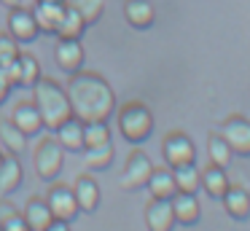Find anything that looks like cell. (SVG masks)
Segmentation results:
<instances>
[{"label":"cell","instance_id":"1","mask_svg":"<svg viewBox=\"0 0 250 231\" xmlns=\"http://www.w3.org/2000/svg\"><path fill=\"white\" fill-rule=\"evenodd\" d=\"M70 110L76 118L86 121H108L116 110L113 86L94 70H76L65 86Z\"/></svg>","mask_w":250,"mask_h":231},{"label":"cell","instance_id":"18","mask_svg":"<svg viewBox=\"0 0 250 231\" xmlns=\"http://www.w3.org/2000/svg\"><path fill=\"white\" fill-rule=\"evenodd\" d=\"M73 193H76V202L81 212H94L100 207V186L92 175H81L73 186Z\"/></svg>","mask_w":250,"mask_h":231},{"label":"cell","instance_id":"35","mask_svg":"<svg viewBox=\"0 0 250 231\" xmlns=\"http://www.w3.org/2000/svg\"><path fill=\"white\" fill-rule=\"evenodd\" d=\"M46 231H70V223H67V220H51L49 226H46Z\"/></svg>","mask_w":250,"mask_h":231},{"label":"cell","instance_id":"26","mask_svg":"<svg viewBox=\"0 0 250 231\" xmlns=\"http://www.w3.org/2000/svg\"><path fill=\"white\" fill-rule=\"evenodd\" d=\"M207 153H210V164H218V167H229L234 159V150L229 148V143L223 140L221 132L210 134V140H207Z\"/></svg>","mask_w":250,"mask_h":231},{"label":"cell","instance_id":"24","mask_svg":"<svg viewBox=\"0 0 250 231\" xmlns=\"http://www.w3.org/2000/svg\"><path fill=\"white\" fill-rule=\"evenodd\" d=\"M175 177V186L178 191L183 193H196L202 188V175H199V167L196 161H188V164H178V167H169Z\"/></svg>","mask_w":250,"mask_h":231},{"label":"cell","instance_id":"16","mask_svg":"<svg viewBox=\"0 0 250 231\" xmlns=\"http://www.w3.org/2000/svg\"><path fill=\"white\" fill-rule=\"evenodd\" d=\"M11 121L17 124V126L22 129L27 137H35V134L43 129V118H41V113H38V107H35V102H30V100L19 102V105L14 107Z\"/></svg>","mask_w":250,"mask_h":231},{"label":"cell","instance_id":"25","mask_svg":"<svg viewBox=\"0 0 250 231\" xmlns=\"http://www.w3.org/2000/svg\"><path fill=\"white\" fill-rule=\"evenodd\" d=\"M86 21L81 19V14H78L76 8H70V5H65V14H62L60 24H57V38H78L81 41V35L86 32Z\"/></svg>","mask_w":250,"mask_h":231},{"label":"cell","instance_id":"4","mask_svg":"<svg viewBox=\"0 0 250 231\" xmlns=\"http://www.w3.org/2000/svg\"><path fill=\"white\" fill-rule=\"evenodd\" d=\"M33 164L41 180H46V183L57 180L62 167H65V148L57 143V137H43L33 153Z\"/></svg>","mask_w":250,"mask_h":231},{"label":"cell","instance_id":"38","mask_svg":"<svg viewBox=\"0 0 250 231\" xmlns=\"http://www.w3.org/2000/svg\"><path fill=\"white\" fill-rule=\"evenodd\" d=\"M54 3H62V0H54Z\"/></svg>","mask_w":250,"mask_h":231},{"label":"cell","instance_id":"19","mask_svg":"<svg viewBox=\"0 0 250 231\" xmlns=\"http://www.w3.org/2000/svg\"><path fill=\"white\" fill-rule=\"evenodd\" d=\"M22 218L27 220L30 231H46V226L54 220V215H51V210H49L46 196H33V199H27V204H24Z\"/></svg>","mask_w":250,"mask_h":231},{"label":"cell","instance_id":"22","mask_svg":"<svg viewBox=\"0 0 250 231\" xmlns=\"http://www.w3.org/2000/svg\"><path fill=\"white\" fill-rule=\"evenodd\" d=\"M22 177H24V169H22V161L17 156L6 153L3 161H0V191L6 193H14L19 186H22Z\"/></svg>","mask_w":250,"mask_h":231},{"label":"cell","instance_id":"8","mask_svg":"<svg viewBox=\"0 0 250 231\" xmlns=\"http://www.w3.org/2000/svg\"><path fill=\"white\" fill-rule=\"evenodd\" d=\"M162 153L169 167L188 164V161H196V145L186 132H169L162 143Z\"/></svg>","mask_w":250,"mask_h":231},{"label":"cell","instance_id":"21","mask_svg":"<svg viewBox=\"0 0 250 231\" xmlns=\"http://www.w3.org/2000/svg\"><path fill=\"white\" fill-rule=\"evenodd\" d=\"M199 175H202V188H205V193L212 199H221L223 193H226V188L231 186V183H229V175H226V167L207 164L205 169H199Z\"/></svg>","mask_w":250,"mask_h":231},{"label":"cell","instance_id":"30","mask_svg":"<svg viewBox=\"0 0 250 231\" xmlns=\"http://www.w3.org/2000/svg\"><path fill=\"white\" fill-rule=\"evenodd\" d=\"M65 3L70 5V8H76L86 24L100 21V16H103V11H105V0H65Z\"/></svg>","mask_w":250,"mask_h":231},{"label":"cell","instance_id":"17","mask_svg":"<svg viewBox=\"0 0 250 231\" xmlns=\"http://www.w3.org/2000/svg\"><path fill=\"white\" fill-rule=\"evenodd\" d=\"M124 19L135 30H148L156 21V8L151 0H126L124 3Z\"/></svg>","mask_w":250,"mask_h":231},{"label":"cell","instance_id":"32","mask_svg":"<svg viewBox=\"0 0 250 231\" xmlns=\"http://www.w3.org/2000/svg\"><path fill=\"white\" fill-rule=\"evenodd\" d=\"M0 226H3V231H30V226H27V220L22 218V212H17L8 220H3Z\"/></svg>","mask_w":250,"mask_h":231},{"label":"cell","instance_id":"6","mask_svg":"<svg viewBox=\"0 0 250 231\" xmlns=\"http://www.w3.org/2000/svg\"><path fill=\"white\" fill-rule=\"evenodd\" d=\"M221 134L234 156H250V118H245L242 113H231L221 124Z\"/></svg>","mask_w":250,"mask_h":231},{"label":"cell","instance_id":"3","mask_svg":"<svg viewBox=\"0 0 250 231\" xmlns=\"http://www.w3.org/2000/svg\"><path fill=\"white\" fill-rule=\"evenodd\" d=\"M119 132L129 143H146L153 132V113L146 102H126L119 107Z\"/></svg>","mask_w":250,"mask_h":231},{"label":"cell","instance_id":"7","mask_svg":"<svg viewBox=\"0 0 250 231\" xmlns=\"http://www.w3.org/2000/svg\"><path fill=\"white\" fill-rule=\"evenodd\" d=\"M46 202H49V210L57 220H67L70 223L81 210H78V202H76V193H73L70 186L65 183H51L49 186V193H46Z\"/></svg>","mask_w":250,"mask_h":231},{"label":"cell","instance_id":"5","mask_svg":"<svg viewBox=\"0 0 250 231\" xmlns=\"http://www.w3.org/2000/svg\"><path fill=\"white\" fill-rule=\"evenodd\" d=\"M151 172H153L151 156H148L146 150L135 148L126 156L124 169H121V188H124V191H140V188H146Z\"/></svg>","mask_w":250,"mask_h":231},{"label":"cell","instance_id":"14","mask_svg":"<svg viewBox=\"0 0 250 231\" xmlns=\"http://www.w3.org/2000/svg\"><path fill=\"white\" fill-rule=\"evenodd\" d=\"M172 212H175V220H178L180 226H196L202 218V207H199V199H196V193H183L178 191L172 199Z\"/></svg>","mask_w":250,"mask_h":231},{"label":"cell","instance_id":"20","mask_svg":"<svg viewBox=\"0 0 250 231\" xmlns=\"http://www.w3.org/2000/svg\"><path fill=\"white\" fill-rule=\"evenodd\" d=\"M146 188L151 191L153 199H172L175 193H178V186H175V177H172V169H169V167H153Z\"/></svg>","mask_w":250,"mask_h":231},{"label":"cell","instance_id":"27","mask_svg":"<svg viewBox=\"0 0 250 231\" xmlns=\"http://www.w3.org/2000/svg\"><path fill=\"white\" fill-rule=\"evenodd\" d=\"M113 164V140L103 145H94V148H86V167L94 172L100 169H108Z\"/></svg>","mask_w":250,"mask_h":231},{"label":"cell","instance_id":"29","mask_svg":"<svg viewBox=\"0 0 250 231\" xmlns=\"http://www.w3.org/2000/svg\"><path fill=\"white\" fill-rule=\"evenodd\" d=\"M110 143V126L108 121H86L83 124V150L94 145Z\"/></svg>","mask_w":250,"mask_h":231},{"label":"cell","instance_id":"15","mask_svg":"<svg viewBox=\"0 0 250 231\" xmlns=\"http://www.w3.org/2000/svg\"><path fill=\"white\" fill-rule=\"evenodd\" d=\"M223 210L229 212V218L234 220H248L250 218V191L245 186H229L226 193L221 196Z\"/></svg>","mask_w":250,"mask_h":231},{"label":"cell","instance_id":"31","mask_svg":"<svg viewBox=\"0 0 250 231\" xmlns=\"http://www.w3.org/2000/svg\"><path fill=\"white\" fill-rule=\"evenodd\" d=\"M19 54H22V51H19V43L14 41L8 32H0V67L8 64V62H14Z\"/></svg>","mask_w":250,"mask_h":231},{"label":"cell","instance_id":"13","mask_svg":"<svg viewBox=\"0 0 250 231\" xmlns=\"http://www.w3.org/2000/svg\"><path fill=\"white\" fill-rule=\"evenodd\" d=\"M54 137H57V143H60L65 150H70V153H81L83 150V121L76 118V116L65 118V121L54 129Z\"/></svg>","mask_w":250,"mask_h":231},{"label":"cell","instance_id":"23","mask_svg":"<svg viewBox=\"0 0 250 231\" xmlns=\"http://www.w3.org/2000/svg\"><path fill=\"white\" fill-rule=\"evenodd\" d=\"M0 143H3L6 153L22 156L24 150H27V134H24L11 118H3V121H0Z\"/></svg>","mask_w":250,"mask_h":231},{"label":"cell","instance_id":"2","mask_svg":"<svg viewBox=\"0 0 250 231\" xmlns=\"http://www.w3.org/2000/svg\"><path fill=\"white\" fill-rule=\"evenodd\" d=\"M33 102L43 118V129H49V132H54L65 118L73 116L65 86L57 84L54 78H46V75H41L38 84L33 86Z\"/></svg>","mask_w":250,"mask_h":231},{"label":"cell","instance_id":"10","mask_svg":"<svg viewBox=\"0 0 250 231\" xmlns=\"http://www.w3.org/2000/svg\"><path fill=\"white\" fill-rule=\"evenodd\" d=\"M54 62L65 73H76L83 67V46L78 38H60L54 46Z\"/></svg>","mask_w":250,"mask_h":231},{"label":"cell","instance_id":"34","mask_svg":"<svg viewBox=\"0 0 250 231\" xmlns=\"http://www.w3.org/2000/svg\"><path fill=\"white\" fill-rule=\"evenodd\" d=\"M8 91H11V84H8L6 73H3V67H0V105H3V102H6Z\"/></svg>","mask_w":250,"mask_h":231},{"label":"cell","instance_id":"28","mask_svg":"<svg viewBox=\"0 0 250 231\" xmlns=\"http://www.w3.org/2000/svg\"><path fill=\"white\" fill-rule=\"evenodd\" d=\"M41 62L33 57V54H19V86H30L33 89L41 78Z\"/></svg>","mask_w":250,"mask_h":231},{"label":"cell","instance_id":"11","mask_svg":"<svg viewBox=\"0 0 250 231\" xmlns=\"http://www.w3.org/2000/svg\"><path fill=\"white\" fill-rule=\"evenodd\" d=\"M146 226H148V231H172L178 226L175 212H172V202L151 196V202L146 207Z\"/></svg>","mask_w":250,"mask_h":231},{"label":"cell","instance_id":"36","mask_svg":"<svg viewBox=\"0 0 250 231\" xmlns=\"http://www.w3.org/2000/svg\"><path fill=\"white\" fill-rule=\"evenodd\" d=\"M0 5H6V8H17V5H22V0H0Z\"/></svg>","mask_w":250,"mask_h":231},{"label":"cell","instance_id":"37","mask_svg":"<svg viewBox=\"0 0 250 231\" xmlns=\"http://www.w3.org/2000/svg\"><path fill=\"white\" fill-rule=\"evenodd\" d=\"M3 156H6V150H3V148H0V161H3Z\"/></svg>","mask_w":250,"mask_h":231},{"label":"cell","instance_id":"39","mask_svg":"<svg viewBox=\"0 0 250 231\" xmlns=\"http://www.w3.org/2000/svg\"><path fill=\"white\" fill-rule=\"evenodd\" d=\"M0 231H3V226H0Z\"/></svg>","mask_w":250,"mask_h":231},{"label":"cell","instance_id":"33","mask_svg":"<svg viewBox=\"0 0 250 231\" xmlns=\"http://www.w3.org/2000/svg\"><path fill=\"white\" fill-rule=\"evenodd\" d=\"M17 212H19V210H17V204H14V202H8V199H3V202H0V223H3V220H8V218H14Z\"/></svg>","mask_w":250,"mask_h":231},{"label":"cell","instance_id":"9","mask_svg":"<svg viewBox=\"0 0 250 231\" xmlns=\"http://www.w3.org/2000/svg\"><path fill=\"white\" fill-rule=\"evenodd\" d=\"M8 35L14 38L17 43H33L35 38L41 35L38 24H35V16L30 8H8Z\"/></svg>","mask_w":250,"mask_h":231},{"label":"cell","instance_id":"12","mask_svg":"<svg viewBox=\"0 0 250 231\" xmlns=\"http://www.w3.org/2000/svg\"><path fill=\"white\" fill-rule=\"evenodd\" d=\"M65 5H67L65 0H62V3H54V0H35V5L30 11H33V16H35L38 30L46 32V35H54L62 14H65Z\"/></svg>","mask_w":250,"mask_h":231}]
</instances>
